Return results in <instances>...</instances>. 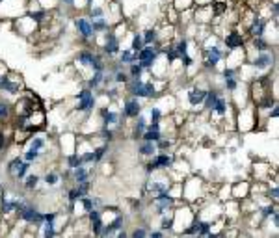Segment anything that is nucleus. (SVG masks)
<instances>
[{
  "instance_id": "obj_44",
  "label": "nucleus",
  "mask_w": 279,
  "mask_h": 238,
  "mask_svg": "<svg viewBox=\"0 0 279 238\" xmlns=\"http://www.w3.org/2000/svg\"><path fill=\"white\" fill-rule=\"evenodd\" d=\"M41 151H34V149H26L24 153H22V160L26 162H37L41 158Z\"/></svg>"
},
{
  "instance_id": "obj_13",
  "label": "nucleus",
  "mask_w": 279,
  "mask_h": 238,
  "mask_svg": "<svg viewBox=\"0 0 279 238\" xmlns=\"http://www.w3.org/2000/svg\"><path fill=\"white\" fill-rule=\"evenodd\" d=\"M266 26H268V22H266L265 17L255 13L253 19L250 21V24H248V35H250V37H261V35H265Z\"/></svg>"
},
{
  "instance_id": "obj_37",
  "label": "nucleus",
  "mask_w": 279,
  "mask_h": 238,
  "mask_svg": "<svg viewBox=\"0 0 279 238\" xmlns=\"http://www.w3.org/2000/svg\"><path fill=\"white\" fill-rule=\"evenodd\" d=\"M9 118H11V105L0 99V121H7Z\"/></svg>"
},
{
  "instance_id": "obj_52",
  "label": "nucleus",
  "mask_w": 279,
  "mask_h": 238,
  "mask_svg": "<svg viewBox=\"0 0 279 238\" xmlns=\"http://www.w3.org/2000/svg\"><path fill=\"white\" fill-rule=\"evenodd\" d=\"M278 116H279V108H278V103L270 108V114H268V118L270 119H278Z\"/></svg>"
},
{
  "instance_id": "obj_20",
  "label": "nucleus",
  "mask_w": 279,
  "mask_h": 238,
  "mask_svg": "<svg viewBox=\"0 0 279 238\" xmlns=\"http://www.w3.org/2000/svg\"><path fill=\"white\" fill-rule=\"evenodd\" d=\"M123 67H129L131 63H136L138 62V54L134 52V50L131 49H123V50H119V60H118Z\"/></svg>"
},
{
  "instance_id": "obj_6",
  "label": "nucleus",
  "mask_w": 279,
  "mask_h": 238,
  "mask_svg": "<svg viewBox=\"0 0 279 238\" xmlns=\"http://www.w3.org/2000/svg\"><path fill=\"white\" fill-rule=\"evenodd\" d=\"M103 35H105V43L101 45V47H103V54L108 58L118 56L119 50H121V39H119V35L112 28L106 30Z\"/></svg>"
},
{
  "instance_id": "obj_22",
  "label": "nucleus",
  "mask_w": 279,
  "mask_h": 238,
  "mask_svg": "<svg viewBox=\"0 0 279 238\" xmlns=\"http://www.w3.org/2000/svg\"><path fill=\"white\" fill-rule=\"evenodd\" d=\"M90 21H91V26H93V32L97 35L105 34L106 30L110 28V22H108L106 17H97V19H90Z\"/></svg>"
},
{
  "instance_id": "obj_40",
  "label": "nucleus",
  "mask_w": 279,
  "mask_h": 238,
  "mask_svg": "<svg viewBox=\"0 0 279 238\" xmlns=\"http://www.w3.org/2000/svg\"><path fill=\"white\" fill-rule=\"evenodd\" d=\"M90 19H97V17H106V7L99 6V4H91L90 6Z\"/></svg>"
},
{
  "instance_id": "obj_48",
  "label": "nucleus",
  "mask_w": 279,
  "mask_h": 238,
  "mask_svg": "<svg viewBox=\"0 0 279 238\" xmlns=\"http://www.w3.org/2000/svg\"><path fill=\"white\" fill-rule=\"evenodd\" d=\"M154 143H156V149H158V151H164V153H166V151H169V149H171V145H173V141L166 140L164 136H162L158 141H154Z\"/></svg>"
},
{
  "instance_id": "obj_51",
  "label": "nucleus",
  "mask_w": 279,
  "mask_h": 238,
  "mask_svg": "<svg viewBox=\"0 0 279 238\" xmlns=\"http://www.w3.org/2000/svg\"><path fill=\"white\" fill-rule=\"evenodd\" d=\"M105 93H106V97L108 99H118L119 97V90H118V86L116 84L112 86V88H106Z\"/></svg>"
},
{
  "instance_id": "obj_46",
  "label": "nucleus",
  "mask_w": 279,
  "mask_h": 238,
  "mask_svg": "<svg viewBox=\"0 0 279 238\" xmlns=\"http://www.w3.org/2000/svg\"><path fill=\"white\" fill-rule=\"evenodd\" d=\"M173 45H175V49H177V52H179V56L188 52V39H186V37H181V39L177 43H173Z\"/></svg>"
},
{
  "instance_id": "obj_4",
  "label": "nucleus",
  "mask_w": 279,
  "mask_h": 238,
  "mask_svg": "<svg viewBox=\"0 0 279 238\" xmlns=\"http://www.w3.org/2000/svg\"><path fill=\"white\" fill-rule=\"evenodd\" d=\"M17 218L21 220V222H24V224L28 225H35V227H39V225L45 222V218H43V212L35 205L32 203H26L24 207H22L19 212H17Z\"/></svg>"
},
{
  "instance_id": "obj_38",
  "label": "nucleus",
  "mask_w": 279,
  "mask_h": 238,
  "mask_svg": "<svg viewBox=\"0 0 279 238\" xmlns=\"http://www.w3.org/2000/svg\"><path fill=\"white\" fill-rule=\"evenodd\" d=\"M143 73H145V71H143V67H141V65H140L138 62H136V63H131V65H129V71H127V75H129V78L143 77Z\"/></svg>"
},
{
  "instance_id": "obj_5",
  "label": "nucleus",
  "mask_w": 279,
  "mask_h": 238,
  "mask_svg": "<svg viewBox=\"0 0 279 238\" xmlns=\"http://www.w3.org/2000/svg\"><path fill=\"white\" fill-rule=\"evenodd\" d=\"M175 201H177V199L171 196V192H160V194H154V196L151 197V205L154 207V212H156L158 216L166 214L169 210H173Z\"/></svg>"
},
{
  "instance_id": "obj_31",
  "label": "nucleus",
  "mask_w": 279,
  "mask_h": 238,
  "mask_svg": "<svg viewBox=\"0 0 279 238\" xmlns=\"http://www.w3.org/2000/svg\"><path fill=\"white\" fill-rule=\"evenodd\" d=\"M90 67L93 71H105L106 67H108V63L105 62V54H99V52H95V54H93V62H91Z\"/></svg>"
},
{
  "instance_id": "obj_8",
  "label": "nucleus",
  "mask_w": 279,
  "mask_h": 238,
  "mask_svg": "<svg viewBox=\"0 0 279 238\" xmlns=\"http://www.w3.org/2000/svg\"><path fill=\"white\" fill-rule=\"evenodd\" d=\"M75 30H77L78 37H80L84 43L95 41V37H97V34L93 32L90 17H84V15L82 17H77V19H75Z\"/></svg>"
},
{
  "instance_id": "obj_25",
  "label": "nucleus",
  "mask_w": 279,
  "mask_h": 238,
  "mask_svg": "<svg viewBox=\"0 0 279 238\" xmlns=\"http://www.w3.org/2000/svg\"><path fill=\"white\" fill-rule=\"evenodd\" d=\"M45 147H47V140H45V136H39V134L32 136L30 141H28V149H34V151H41L43 153Z\"/></svg>"
},
{
  "instance_id": "obj_43",
  "label": "nucleus",
  "mask_w": 279,
  "mask_h": 238,
  "mask_svg": "<svg viewBox=\"0 0 279 238\" xmlns=\"http://www.w3.org/2000/svg\"><path fill=\"white\" fill-rule=\"evenodd\" d=\"M30 166H32V162L22 160V164L19 166V171L15 173V181H22V179L28 175V171H30Z\"/></svg>"
},
{
  "instance_id": "obj_18",
  "label": "nucleus",
  "mask_w": 279,
  "mask_h": 238,
  "mask_svg": "<svg viewBox=\"0 0 279 238\" xmlns=\"http://www.w3.org/2000/svg\"><path fill=\"white\" fill-rule=\"evenodd\" d=\"M229 106H231L229 101L223 97V95H220L216 101V105H214V108L210 110V114H212V116H218V118H225V116L229 114Z\"/></svg>"
},
{
  "instance_id": "obj_53",
  "label": "nucleus",
  "mask_w": 279,
  "mask_h": 238,
  "mask_svg": "<svg viewBox=\"0 0 279 238\" xmlns=\"http://www.w3.org/2000/svg\"><path fill=\"white\" fill-rule=\"evenodd\" d=\"M149 237L151 238H162V237H166V233L162 231V229H158V231H149Z\"/></svg>"
},
{
  "instance_id": "obj_47",
  "label": "nucleus",
  "mask_w": 279,
  "mask_h": 238,
  "mask_svg": "<svg viewBox=\"0 0 279 238\" xmlns=\"http://www.w3.org/2000/svg\"><path fill=\"white\" fill-rule=\"evenodd\" d=\"M78 199H80V194H78L77 186H73V188L67 190V201H69V205H77Z\"/></svg>"
},
{
  "instance_id": "obj_34",
  "label": "nucleus",
  "mask_w": 279,
  "mask_h": 238,
  "mask_svg": "<svg viewBox=\"0 0 279 238\" xmlns=\"http://www.w3.org/2000/svg\"><path fill=\"white\" fill-rule=\"evenodd\" d=\"M251 49L261 52V50L270 49V45H268V41L265 39V35H261V37H251Z\"/></svg>"
},
{
  "instance_id": "obj_27",
  "label": "nucleus",
  "mask_w": 279,
  "mask_h": 238,
  "mask_svg": "<svg viewBox=\"0 0 279 238\" xmlns=\"http://www.w3.org/2000/svg\"><path fill=\"white\" fill-rule=\"evenodd\" d=\"M60 181H62V175H60L58 171H49V173H45V175L41 177V182H43V184H47L49 188L56 186V184H58Z\"/></svg>"
},
{
  "instance_id": "obj_50",
  "label": "nucleus",
  "mask_w": 279,
  "mask_h": 238,
  "mask_svg": "<svg viewBox=\"0 0 279 238\" xmlns=\"http://www.w3.org/2000/svg\"><path fill=\"white\" fill-rule=\"evenodd\" d=\"M266 197H268V199H272L274 203L278 201V197H279V188H278V184H274V186H270V188L266 190Z\"/></svg>"
},
{
  "instance_id": "obj_7",
  "label": "nucleus",
  "mask_w": 279,
  "mask_h": 238,
  "mask_svg": "<svg viewBox=\"0 0 279 238\" xmlns=\"http://www.w3.org/2000/svg\"><path fill=\"white\" fill-rule=\"evenodd\" d=\"M222 47L223 45H220V43H214L212 47H205V60H203L205 69H214L218 63L222 62L225 56V50Z\"/></svg>"
},
{
  "instance_id": "obj_2",
  "label": "nucleus",
  "mask_w": 279,
  "mask_h": 238,
  "mask_svg": "<svg viewBox=\"0 0 279 238\" xmlns=\"http://www.w3.org/2000/svg\"><path fill=\"white\" fill-rule=\"evenodd\" d=\"M175 166V156L171 153H164V151H158V153L151 156L149 162L145 164V171L147 173H154V171H164V169H171Z\"/></svg>"
},
{
  "instance_id": "obj_9",
  "label": "nucleus",
  "mask_w": 279,
  "mask_h": 238,
  "mask_svg": "<svg viewBox=\"0 0 279 238\" xmlns=\"http://www.w3.org/2000/svg\"><path fill=\"white\" fill-rule=\"evenodd\" d=\"M251 65H253V69L257 71H268L270 67L276 65V54L270 49L261 50V52H257V56L251 60Z\"/></svg>"
},
{
  "instance_id": "obj_26",
  "label": "nucleus",
  "mask_w": 279,
  "mask_h": 238,
  "mask_svg": "<svg viewBox=\"0 0 279 238\" xmlns=\"http://www.w3.org/2000/svg\"><path fill=\"white\" fill-rule=\"evenodd\" d=\"M39 227H41V237L45 238H54L60 235V233L56 231V222H43Z\"/></svg>"
},
{
  "instance_id": "obj_29",
  "label": "nucleus",
  "mask_w": 279,
  "mask_h": 238,
  "mask_svg": "<svg viewBox=\"0 0 279 238\" xmlns=\"http://www.w3.org/2000/svg\"><path fill=\"white\" fill-rule=\"evenodd\" d=\"M276 210H278V205H276V203H274V205H272V203L261 205V207L257 205V212H259V216L263 218V220H268V218L272 216Z\"/></svg>"
},
{
  "instance_id": "obj_28",
  "label": "nucleus",
  "mask_w": 279,
  "mask_h": 238,
  "mask_svg": "<svg viewBox=\"0 0 279 238\" xmlns=\"http://www.w3.org/2000/svg\"><path fill=\"white\" fill-rule=\"evenodd\" d=\"M162 118H164V112L158 106H149V110H147V121L149 123H160Z\"/></svg>"
},
{
  "instance_id": "obj_33",
  "label": "nucleus",
  "mask_w": 279,
  "mask_h": 238,
  "mask_svg": "<svg viewBox=\"0 0 279 238\" xmlns=\"http://www.w3.org/2000/svg\"><path fill=\"white\" fill-rule=\"evenodd\" d=\"M110 153V143L106 141V143H103V145H99V147H93V156H95V164H99V162L105 158L106 154Z\"/></svg>"
},
{
  "instance_id": "obj_39",
  "label": "nucleus",
  "mask_w": 279,
  "mask_h": 238,
  "mask_svg": "<svg viewBox=\"0 0 279 238\" xmlns=\"http://www.w3.org/2000/svg\"><path fill=\"white\" fill-rule=\"evenodd\" d=\"M82 164V160H80V154L77 153H69L67 154V158H65V166H67V169H73L77 168V166H80Z\"/></svg>"
},
{
  "instance_id": "obj_32",
  "label": "nucleus",
  "mask_w": 279,
  "mask_h": 238,
  "mask_svg": "<svg viewBox=\"0 0 279 238\" xmlns=\"http://www.w3.org/2000/svg\"><path fill=\"white\" fill-rule=\"evenodd\" d=\"M141 39H143V45H153V43L158 41V32L154 28H147L141 32Z\"/></svg>"
},
{
  "instance_id": "obj_17",
  "label": "nucleus",
  "mask_w": 279,
  "mask_h": 238,
  "mask_svg": "<svg viewBox=\"0 0 279 238\" xmlns=\"http://www.w3.org/2000/svg\"><path fill=\"white\" fill-rule=\"evenodd\" d=\"M0 91L17 95V93H21V84L19 82H11V77L4 75V77H0Z\"/></svg>"
},
{
  "instance_id": "obj_3",
  "label": "nucleus",
  "mask_w": 279,
  "mask_h": 238,
  "mask_svg": "<svg viewBox=\"0 0 279 238\" xmlns=\"http://www.w3.org/2000/svg\"><path fill=\"white\" fill-rule=\"evenodd\" d=\"M95 108H97V97H95L93 90H90L86 86L77 93V110L86 114V116H91Z\"/></svg>"
},
{
  "instance_id": "obj_10",
  "label": "nucleus",
  "mask_w": 279,
  "mask_h": 238,
  "mask_svg": "<svg viewBox=\"0 0 279 238\" xmlns=\"http://www.w3.org/2000/svg\"><path fill=\"white\" fill-rule=\"evenodd\" d=\"M143 112V106L140 103L138 97H133V95H129V97L123 101V108H121V116L125 119H134L136 116Z\"/></svg>"
},
{
  "instance_id": "obj_45",
  "label": "nucleus",
  "mask_w": 279,
  "mask_h": 238,
  "mask_svg": "<svg viewBox=\"0 0 279 238\" xmlns=\"http://www.w3.org/2000/svg\"><path fill=\"white\" fill-rule=\"evenodd\" d=\"M210 235H212V222H205V220H201L197 237H210Z\"/></svg>"
},
{
  "instance_id": "obj_12",
  "label": "nucleus",
  "mask_w": 279,
  "mask_h": 238,
  "mask_svg": "<svg viewBox=\"0 0 279 238\" xmlns=\"http://www.w3.org/2000/svg\"><path fill=\"white\" fill-rule=\"evenodd\" d=\"M99 114H101V125H103V126H119V125H121V121L125 119L123 116H121V112L110 110L108 106L101 108V110H99Z\"/></svg>"
},
{
  "instance_id": "obj_14",
  "label": "nucleus",
  "mask_w": 279,
  "mask_h": 238,
  "mask_svg": "<svg viewBox=\"0 0 279 238\" xmlns=\"http://www.w3.org/2000/svg\"><path fill=\"white\" fill-rule=\"evenodd\" d=\"M205 95H207V90L205 88H197V86H194V88H190L186 91V99H188L190 106H199L203 103Z\"/></svg>"
},
{
  "instance_id": "obj_36",
  "label": "nucleus",
  "mask_w": 279,
  "mask_h": 238,
  "mask_svg": "<svg viewBox=\"0 0 279 238\" xmlns=\"http://www.w3.org/2000/svg\"><path fill=\"white\" fill-rule=\"evenodd\" d=\"M99 136L103 138L105 141H114V138H116V130H114V126H103L101 125V130H99Z\"/></svg>"
},
{
  "instance_id": "obj_49",
  "label": "nucleus",
  "mask_w": 279,
  "mask_h": 238,
  "mask_svg": "<svg viewBox=\"0 0 279 238\" xmlns=\"http://www.w3.org/2000/svg\"><path fill=\"white\" fill-rule=\"evenodd\" d=\"M129 237H133V238H145V237H149V231H147L145 227L141 225V227H136Z\"/></svg>"
},
{
  "instance_id": "obj_21",
  "label": "nucleus",
  "mask_w": 279,
  "mask_h": 238,
  "mask_svg": "<svg viewBox=\"0 0 279 238\" xmlns=\"http://www.w3.org/2000/svg\"><path fill=\"white\" fill-rule=\"evenodd\" d=\"M93 54H95V50H91V49H82V50H78V54H77V63L78 65H82V67H90L91 62H93Z\"/></svg>"
},
{
  "instance_id": "obj_15",
  "label": "nucleus",
  "mask_w": 279,
  "mask_h": 238,
  "mask_svg": "<svg viewBox=\"0 0 279 238\" xmlns=\"http://www.w3.org/2000/svg\"><path fill=\"white\" fill-rule=\"evenodd\" d=\"M134 119H136V121H134V126H133V138L134 140H140L143 130H145L147 125H149V121H147V116L143 112L140 114V116H136Z\"/></svg>"
},
{
  "instance_id": "obj_11",
  "label": "nucleus",
  "mask_w": 279,
  "mask_h": 238,
  "mask_svg": "<svg viewBox=\"0 0 279 238\" xmlns=\"http://www.w3.org/2000/svg\"><path fill=\"white\" fill-rule=\"evenodd\" d=\"M223 47H225V54L242 49L244 47V35L237 32V30H231L229 34L225 35V39H223Z\"/></svg>"
},
{
  "instance_id": "obj_35",
  "label": "nucleus",
  "mask_w": 279,
  "mask_h": 238,
  "mask_svg": "<svg viewBox=\"0 0 279 238\" xmlns=\"http://www.w3.org/2000/svg\"><path fill=\"white\" fill-rule=\"evenodd\" d=\"M112 80H114V84H116V86L127 84L129 75H127V71L121 67V69H118V71H114V73H112Z\"/></svg>"
},
{
  "instance_id": "obj_23",
  "label": "nucleus",
  "mask_w": 279,
  "mask_h": 238,
  "mask_svg": "<svg viewBox=\"0 0 279 238\" xmlns=\"http://www.w3.org/2000/svg\"><path fill=\"white\" fill-rule=\"evenodd\" d=\"M105 71H93L91 78L88 80V88H90V90L95 91V90H99V88H103V80H105Z\"/></svg>"
},
{
  "instance_id": "obj_19",
  "label": "nucleus",
  "mask_w": 279,
  "mask_h": 238,
  "mask_svg": "<svg viewBox=\"0 0 279 238\" xmlns=\"http://www.w3.org/2000/svg\"><path fill=\"white\" fill-rule=\"evenodd\" d=\"M222 95V91L220 90H207V95H205V99H203V110L205 112H210L212 108H214V105H216L218 97Z\"/></svg>"
},
{
  "instance_id": "obj_24",
  "label": "nucleus",
  "mask_w": 279,
  "mask_h": 238,
  "mask_svg": "<svg viewBox=\"0 0 279 238\" xmlns=\"http://www.w3.org/2000/svg\"><path fill=\"white\" fill-rule=\"evenodd\" d=\"M39 182H41V177L37 175V173H32V175H26L22 179V186H24L26 192H34L39 186Z\"/></svg>"
},
{
  "instance_id": "obj_30",
  "label": "nucleus",
  "mask_w": 279,
  "mask_h": 238,
  "mask_svg": "<svg viewBox=\"0 0 279 238\" xmlns=\"http://www.w3.org/2000/svg\"><path fill=\"white\" fill-rule=\"evenodd\" d=\"M173 225H175V216L171 214V216H167V212L166 214H162V218H160V229L164 233H171L173 231Z\"/></svg>"
},
{
  "instance_id": "obj_16",
  "label": "nucleus",
  "mask_w": 279,
  "mask_h": 238,
  "mask_svg": "<svg viewBox=\"0 0 279 238\" xmlns=\"http://www.w3.org/2000/svg\"><path fill=\"white\" fill-rule=\"evenodd\" d=\"M156 153H158V149H156V143H154V141L140 140V143H138V154L140 156L151 158V156H154Z\"/></svg>"
},
{
  "instance_id": "obj_54",
  "label": "nucleus",
  "mask_w": 279,
  "mask_h": 238,
  "mask_svg": "<svg viewBox=\"0 0 279 238\" xmlns=\"http://www.w3.org/2000/svg\"><path fill=\"white\" fill-rule=\"evenodd\" d=\"M4 75H6V73H0V77H4Z\"/></svg>"
},
{
  "instance_id": "obj_1",
  "label": "nucleus",
  "mask_w": 279,
  "mask_h": 238,
  "mask_svg": "<svg viewBox=\"0 0 279 238\" xmlns=\"http://www.w3.org/2000/svg\"><path fill=\"white\" fill-rule=\"evenodd\" d=\"M162 50H164V47H160V43L156 41V43H153V45H143V49L136 52V54H138V63L143 67L145 73H151L154 62L160 58Z\"/></svg>"
},
{
  "instance_id": "obj_41",
  "label": "nucleus",
  "mask_w": 279,
  "mask_h": 238,
  "mask_svg": "<svg viewBox=\"0 0 279 238\" xmlns=\"http://www.w3.org/2000/svg\"><path fill=\"white\" fill-rule=\"evenodd\" d=\"M21 164H22V156H17V158H13V160L7 164V168H6L7 175L13 177V179H15V173L19 171V166H21Z\"/></svg>"
},
{
  "instance_id": "obj_42",
  "label": "nucleus",
  "mask_w": 279,
  "mask_h": 238,
  "mask_svg": "<svg viewBox=\"0 0 279 238\" xmlns=\"http://www.w3.org/2000/svg\"><path fill=\"white\" fill-rule=\"evenodd\" d=\"M129 49L134 50V52H138V50L143 49V39H141V32H134L133 41H131V47H129Z\"/></svg>"
}]
</instances>
